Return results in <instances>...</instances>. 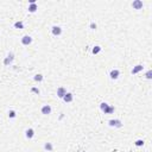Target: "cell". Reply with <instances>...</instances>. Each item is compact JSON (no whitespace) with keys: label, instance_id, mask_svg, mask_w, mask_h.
Instances as JSON below:
<instances>
[{"label":"cell","instance_id":"7a4b0ae2","mask_svg":"<svg viewBox=\"0 0 152 152\" xmlns=\"http://www.w3.org/2000/svg\"><path fill=\"white\" fill-rule=\"evenodd\" d=\"M13 60H14V54H13V52H10V54L7 55V57L4 60V64H5V65H10L11 63L13 62Z\"/></svg>","mask_w":152,"mask_h":152},{"label":"cell","instance_id":"44dd1931","mask_svg":"<svg viewBox=\"0 0 152 152\" xmlns=\"http://www.w3.org/2000/svg\"><path fill=\"white\" fill-rule=\"evenodd\" d=\"M31 91H33V93H36V94H39V93H41V91H39V89H38V88H35V87L31 89Z\"/></svg>","mask_w":152,"mask_h":152},{"label":"cell","instance_id":"8fae6325","mask_svg":"<svg viewBox=\"0 0 152 152\" xmlns=\"http://www.w3.org/2000/svg\"><path fill=\"white\" fill-rule=\"evenodd\" d=\"M143 69H144L143 65H142V64H138V65H135L133 69H132V71H131V72H132V74H138L139 71H142Z\"/></svg>","mask_w":152,"mask_h":152},{"label":"cell","instance_id":"ba28073f","mask_svg":"<svg viewBox=\"0 0 152 152\" xmlns=\"http://www.w3.org/2000/svg\"><path fill=\"white\" fill-rule=\"evenodd\" d=\"M51 31H52V35H54V36H60V35L62 33V29L60 26H52V30H51Z\"/></svg>","mask_w":152,"mask_h":152},{"label":"cell","instance_id":"3957f363","mask_svg":"<svg viewBox=\"0 0 152 152\" xmlns=\"http://www.w3.org/2000/svg\"><path fill=\"white\" fill-rule=\"evenodd\" d=\"M132 7L134 10H142L143 9V1L142 0H134L132 2Z\"/></svg>","mask_w":152,"mask_h":152},{"label":"cell","instance_id":"5b68a950","mask_svg":"<svg viewBox=\"0 0 152 152\" xmlns=\"http://www.w3.org/2000/svg\"><path fill=\"white\" fill-rule=\"evenodd\" d=\"M21 43H23L24 45H30L31 43H32V38L26 35V36H24L23 38H21Z\"/></svg>","mask_w":152,"mask_h":152},{"label":"cell","instance_id":"277c9868","mask_svg":"<svg viewBox=\"0 0 152 152\" xmlns=\"http://www.w3.org/2000/svg\"><path fill=\"white\" fill-rule=\"evenodd\" d=\"M108 124L109 126H112V127H121L122 124H121V121L119 120V119H114V120H109L108 121Z\"/></svg>","mask_w":152,"mask_h":152},{"label":"cell","instance_id":"9a60e30c","mask_svg":"<svg viewBox=\"0 0 152 152\" xmlns=\"http://www.w3.org/2000/svg\"><path fill=\"white\" fill-rule=\"evenodd\" d=\"M101 51V46H99V45H96V46H94L93 48V50H91V52L94 55H96V54H99Z\"/></svg>","mask_w":152,"mask_h":152},{"label":"cell","instance_id":"5bb4252c","mask_svg":"<svg viewBox=\"0 0 152 152\" xmlns=\"http://www.w3.org/2000/svg\"><path fill=\"white\" fill-rule=\"evenodd\" d=\"M14 27H16V29H19V30L24 29V24H23V21H16V23H14Z\"/></svg>","mask_w":152,"mask_h":152},{"label":"cell","instance_id":"2e32d148","mask_svg":"<svg viewBox=\"0 0 152 152\" xmlns=\"http://www.w3.org/2000/svg\"><path fill=\"white\" fill-rule=\"evenodd\" d=\"M33 80L37 81V82H41V81H43V75H41V74H37L36 76L33 77Z\"/></svg>","mask_w":152,"mask_h":152},{"label":"cell","instance_id":"e0dca14e","mask_svg":"<svg viewBox=\"0 0 152 152\" xmlns=\"http://www.w3.org/2000/svg\"><path fill=\"white\" fill-rule=\"evenodd\" d=\"M44 149L45 150H48V151H52V145H51L50 143H46L44 145Z\"/></svg>","mask_w":152,"mask_h":152},{"label":"cell","instance_id":"7402d4cb","mask_svg":"<svg viewBox=\"0 0 152 152\" xmlns=\"http://www.w3.org/2000/svg\"><path fill=\"white\" fill-rule=\"evenodd\" d=\"M90 29H91V30H95V29H96V24L91 23V24H90Z\"/></svg>","mask_w":152,"mask_h":152},{"label":"cell","instance_id":"ac0fdd59","mask_svg":"<svg viewBox=\"0 0 152 152\" xmlns=\"http://www.w3.org/2000/svg\"><path fill=\"white\" fill-rule=\"evenodd\" d=\"M16 115H17V114H16V112H14V111H10V112H9V118H11V119L16 118Z\"/></svg>","mask_w":152,"mask_h":152},{"label":"cell","instance_id":"7c38bea8","mask_svg":"<svg viewBox=\"0 0 152 152\" xmlns=\"http://www.w3.org/2000/svg\"><path fill=\"white\" fill-rule=\"evenodd\" d=\"M26 138H29V139H31V138H33V135H35V131L32 130V128H29V130H26Z\"/></svg>","mask_w":152,"mask_h":152},{"label":"cell","instance_id":"30bf717a","mask_svg":"<svg viewBox=\"0 0 152 152\" xmlns=\"http://www.w3.org/2000/svg\"><path fill=\"white\" fill-rule=\"evenodd\" d=\"M63 100H64V102H71L72 100H74V96H72L71 93H67V94L63 96Z\"/></svg>","mask_w":152,"mask_h":152},{"label":"cell","instance_id":"52a82bcc","mask_svg":"<svg viewBox=\"0 0 152 152\" xmlns=\"http://www.w3.org/2000/svg\"><path fill=\"white\" fill-rule=\"evenodd\" d=\"M67 94V90H65V88H63V87H60L58 89H57V96L58 98L63 99V96Z\"/></svg>","mask_w":152,"mask_h":152},{"label":"cell","instance_id":"d6986e66","mask_svg":"<svg viewBox=\"0 0 152 152\" xmlns=\"http://www.w3.org/2000/svg\"><path fill=\"white\" fill-rule=\"evenodd\" d=\"M134 144H135V146H143V145H144V140L139 139V140H137Z\"/></svg>","mask_w":152,"mask_h":152},{"label":"cell","instance_id":"9c48e42d","mask_svg":"<svg viewBox=\"0 0 152 152\" xmlns=\"http://www.w3.org/2000/svg\"><path fill=\"white\" fill-rule=\"evenodd\" d=\"M119 75H120V72H119V70H116V69H113L112 71L109 72V76H111V79H113V80H116V79L119 77Z\"/></svg>","mask_w":152,"mask_h":152},{"label":"cell","instance_id":"4fadbf2b","mask_svg":"<svg viewBox=\"0 0 152 152\" xmlns=\"http://www.w3.org/2000/svg\"><path fill=\"white\" fill-rule=\"evenodd\" d=\"M38 9V6H37V4H30V6H29V12H31V13H35Z\"/></svg>","mask_w":152,"mask_h":152},{"label":"cell","instance_id":"ffe728a7","mask_svg":"<svg viewBox=\"0 0 152 152\" xmlns=\"http://www.w3.org/2000/svg\"><path fill=\"white\" fill-rule=\"evenodd\" d=\"M146 79H149V80L152 79V70H149V71L146 72Z\"/></svg>","mask_w":152,"mask_h":152},{"label":"cell","instance_id":"6da1fadb","mask_svg":"<svg viewBox=\"0 0 152 152\" xmlns=\"http://www.w3.org/2000/svg\"><path fill=\"white\" fill-rule=\"evenodd\" d=\"M100 108H101V111L102 112H105V114H111V113H113L114 112V107H109L106 102H102L101 105H100Z\"/></svg>","mask_w":152,"mask_h":152},{"label":"cell","instance_id":"8992f818","mask_svg":"<svg viewBox=\"0 0 152 152\" xmlns=\"http://www.w3.org/2000/svg\"><path fill=\"white\" fill-rule=\"evenodd\" d=\"M51 113V107L49 106V105H45L42 107V114H44V115H48V114H50Z\"/></svg>","mask_w":152,"mask_h":152}]
</instances>
